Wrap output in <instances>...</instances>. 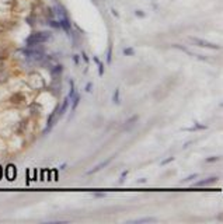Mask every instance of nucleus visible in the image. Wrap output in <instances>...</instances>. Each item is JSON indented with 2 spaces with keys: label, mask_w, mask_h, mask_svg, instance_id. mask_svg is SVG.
Returning a JSON list of instances; mask_svg holds the SVG:
<instances>
[{
  "label": "nucleus",
  "mask_w": 223,
  "mask_h": 224,
  "mask_svg": "<svg viewBox=\"0 0 223 224\" xmlns=\"http://www.w3.org/2000/svg\"><path fill=\"white\" fill-rule=\"evenodd\" d=\"M51 32L48 31H39V32H35V34H31L28 38H27V45L28 46H34V45H39V44H44V42L49 41L51 39Z\"/></svg>",
  "instance_id": "f257e3e1"
},
{
  "label": "nucleus",
  "mask_w": 223,
  "mask_h": 224,
  "mask_svg": "<svg viewBox=\"0 0 223 224\" xmlns=\"http://www.w3.org/2000/svg\"><path fill=\"white\" fill-rule=\"evenodd\" d=\"M190 41L192 42V44H195L196 46H201V48L213 49V51H216V49H220V46L218 44H212V42H208V41H205V39H199V38H195V37H191Z\"/></svg>",
  "instance_id": "f03ea898"
},
{
  "label": "nucleus",
  "mask_w": 223,
  "mask_h": 224,
  "mask_svg": "<svg viewBox=\"0 0 223 224\" xmlns=\"http://www.w3.org/2000/svg\"><path fill=\"white\" fill-rule=\"evenodd\" d=\"M58 111H59V106H56L55 109H53V112L51 115H49L48 118V125H46V129L44 130V133H48L51 129L53 127V125H55V122L58 121V118H59V115H58Z\"/></svg>",
  "instance_id": "7ed1b4c3"
},
{
  "label": "nucleus",
  "mask_w": 223,
  "mask_h": 224,
  "mask_svg": "<svg viewBox=\"0 0 223 224\" xmlns=\"http://www.w3.org/2000/svg\"><path fill=\"white\" fill-rule=\"evenodd\" d=\"M59 20V23H61V28L65 29V32L68 34V35H70V32H72V24H70V20L68 16H63L61 17V18H58Z\"/></svg>",
  "instance_id": "20e7f679"
},
{
  "label": "nucleus",
  "mask_w": 223,
  "mask_h": 224,
  "mask_svg": "<svg viewBox=\"0 0 223 224\" xmlns=\"http://www.w3.org/2000/svg\"><path fill=\"white\" fill-rule=\"evenodd\" d=\"M114 157H110V158H107L105 161H102V163H100L98 164V165H96V167L93 168V170H90V171H87V174H89V175H91V174H96V172H98V171H101L102 168L104 167H107V165H108V164L111 163V160H112Z\"/></svg>",
  "instance_id": "39448f33"
},
{
  "label": "nucleus",
  "mask_w": 223,
  "mask_h": 224,
  "mask_svg": "<svg viewBox=\"0 0 223 224\" xmlns=\"http://www.w3.org/2000/svg\"><path fill=\"white\" fill-rule=\"evenodd\" d=\"M138 121H139V115H132V116L125 122V125H124V130H129V129H132Z\"/></svg>",
  "instance_id": "423d86ee"
},
{
  "label": "nucleus",
  "mask_w": 223,
  "mask_h": 224,
  "mask_svg": "<svg viewBox=\"0 0 223 224\" xmlns=\"http://www.w3.org/2000/svg\"><path fill=\"white\" fill-rule=\"evenodd\" d=\"M24 101H25V97L23 95V94H20V93L13 94L11 98H10V102L14 104V105H20V104H23Z\"/></svg>",
  "instance_id": "0eeeda50"
},
{
  "label": "nucleus",
  "mask_w": 223,
  "mask_h": 224,
  "mask_svg": "<svg viewBox=\"0 0 223 224\" xmlns=\"http://www.w3.org/2000/svg\"><path fill=\"white\" fill-rule=\"evenodd\" d=\"M156 217H143V219H136V220H129V224H142V223H156Z\"/></svg>",
  "instance_id": "6e6552de"
},
{
  "label": "nucleus",
  "mask_w": 223,
  "mask_h": 224,
  "mask_svg": "<svg viewBox=\"0 0 223 224\" xmlns=\"http://www.w3.org/2000/svg\"><path fill=\"white\" fill-rule=\"evenodd\" d=\"M216 181H218V176H211V178L205 179V181H198V182L195 183V186H208V185L215 183Z\"/></svg>",
  "instance_id": "1a4fd4ad"
},
{
  "label": "nucleus",
  "mask_w": 223,
  "mask_h": 224,
  "mask_svg": "<svg viewBox=\"0 0 223 224\" xmlns=\"http://www.w3.org/2000/svg\"><path fill=\"white\" fill-rule=\"evenodd\" d=\"M69 101H70V98H69V97H66L65 100H63V102H62V105L59 106V111H58V115H59V118H61L62 115H63L66 111H68V106H69Z\"/></svg>",
  "instance_id": "9d476101"
},
{
  "label": "nucleus",
  "mask_w": 223,
  "mask_h": 224,
  "mask_svg": "<svg viewBox=\"0 0 223 224\" xmlns=\"http://www.w3.org/2000/svg\"><path fill=\"white\" fill-rule=\"evenodd\" d=\"M70 100H73V104H72V111H76V108H77V105H79V102H80V100H81V97H80V94H74L73 97L70 98Z\"/></svg>",
  "instance_id": "9b49d317"
},
{
  "label": "nucleus",
  "mask_w": 223,
  "mask_h": 224,
  "mask_svg": "<svg viewBox=\"0 0 223 224\" xmlns=\"http://www.w3.org/2000/svg\"><path fill=\"white\" fill-rule=\"evenodd\" d=\"M93 60L96 62L98 66V76H102V74H104V65L100 62V59H98L97 56H93Z\"/></svg>",
  "instance_id": "f8f14e48"
},
{
  "label": "nucleus",
  "mask_w": 223,
  "mask_h": 224,
  "mask_svg": "<svg viewBox=\"0 0 223 224\" xmlns=\"http://www.w3.org/2000/svg\"><path fill=\"white\" fill-rule=\"evenodd\" d=\"M173 48H175V49H180V51H183V52H185L187 55H190V56H195V53H194V52H191L190 49H187L185 46H181V45H178V44H174V45H173Z\"/></svg>",
  "instance_id": "ddd939ff"
},
{
  "label": "nucleus",
  "mask_w": 223,
  "mask_h": 224,
  "mask_svg": "<svg viewBox=\"0 0 223 224\" xmlns=\"http://www.w3.org/2000/svg\"><path fill=\"white\" fill-rule=\"evenodd\" d=\"M206 125H202V123H198V122H195L194 127H190V129H187V130H205L206 129Z\"/></svg>",
  "instance_id": "4468645a"
},
{
  "label": "nucleus",
  "mask_w": 223,
  "mask_h": 224,
  "mask_svg": "<svg viewBox=\"0 0 223 224\" xmlns=\"http://www.w3.org/2000/svg\"><path fill=\"white\" fill-rule=\"evenodd\" d=\"M112 101L115 102V104H119L121 102V100H119V88H117L115 91H114V95H112Z\"/></svg>",
  "instance_id": "2eb2a0df"
},
{
  "label": "nucleus",
  "mask_w": 223,
  "mask_h": 224,
  "mask_svg": "<svg viewBox=\"0 0 223 224\" xmlns=\"http://www.w3.org/2000/svg\"><path fill=\"white\" fill-rule=\"evenodd\" d=\"M112 62V48H108V51H107V63H111Z\"/></svg>",
  "instance_id": "dca6fc26"
},
{
  "label": "nucleus",
  "mask_w": 223,
  "mask_h": 224,
  "mask_svg": "<svg viewBox=\"0 0 223 224\" xmlns=\"http://www.w3.org/2000/svg\"><path fill=\"white\" fill-rule=\"evenodd\" d=\"M124 55H125V56H133L135 51L132 48H125L124 49Z\"/></svg>",
  "instance_id": "f3484780"
},
{
  "label": "nucleus",
  "mask_w": 223,
  "mask_h": 224,
  "mask_svg": "<svg viewBox=\"0 0 223 224\" xmlns=\"http://www.w3.org/2000/svg\"><path fill=\"white\" fill-rule=\"evenodd\" d=\"M74 94H76V90H74V83H73V80H70V93H69V95H68V97L72 98Z\"/></svg>",
  "instance_id": "a211bd4d"
},
{
  "label": "nucleus",
  "mask_w": 223,
  "mask_h": 224,
  "mask_svg": "<svg viewBox=\"0 0 223 224\" xmlns=\"http://www.w3.org/2000/svg\"><path fill=\"white\" fill-rule=\"evenodd\" d=\"M49 25L51 27H53V28H61V23H59V20H49Z\"/></svg>",
  "instance_id": "6ab92c4d"
},
{
  "label": "nucleus",
  "mask_w": 223,
  "mask_h": 224,
  "mask_svg": "<svg viewBox=\"0 0 223 224\" xmlns=\"http://www.w3.org/2000/svg\"><path fill=\"white\" fill-rule=\"evenodd\" d=\"M220 157L219 155H215V157H208L205 158V163H216V161H219Z\"/></svg>",
  "instance_id": "aec40b11"
},
{
  "label": "nucleus",
  "mask_w": 223,
  "mask_h": 224,
  "mask_svg": "<svg viewBox=\"0 0 223 224\" xmlns=\"http://www.w3.org/2000/svg\"><path fill=\"white\" fill-rule=\"evenodd\" d=\"M51 73L52 74H61L62 73V65H58V66H55V69H52L51 70Z\"/></svg>",
  "instance_id": "412c9836"
},
{
  "label": "nucleus",
  "mask_w": 223,
  "mask_h": 224,
  "mask_svg": "<svg viewBox=\"0 0 223 224\" xmlns=\"http://www.w3.org/2000/svg\"><path fill=\"white\" fill-rule=\"evenodd\" d=\"M7 51L6 49H3V48H0V60H3V59H6L7 57Z\"/></svg>",
  "instance_id": "4be33fe9"
},
{
  "label": "nucleus",
  "mask_w": 223,
  "mask_h": 224,
  "mask_svg": "<svg viewBox=\"0 0 223 224\" xmlns=\"http://www.w3.org/2000/svg\"><path fill=\"white\" fill-rule=\"evenodd\" d=\"M195 178H198V174H192V175H190L188 178H185L183 181V183H187V182H190V181H192V179H195Z\"/></svg>",
  "instance_id": "5701e85b"
},
{
  "label": "nucleus",
  "mask_w": 223,
  "mask_h": 224,
  "mask_svg": "<svg viewBox=\"0 0 223 224\" xmlns=\"http://www.w3.org/2000/svg\"><path fill=\"white\" fill-rule=\"evenodd\" d=\"M14 175H16V174H14V167L10 165V167H8V178L13 179V178H14Z\"/></svg>",
  "instance_id": "b1692460"
},
{
  "label": "nucleus",
  "mask_w": 223,
  "mask_h": 224,
  "mask_svg": "<svg viewBox=\"0 0 223 224\" xmlns=\"http://www.w3.org/2000/svg\"><path fill=\"white\" fill-rule=\"evenodd\" d=\"M126 175H128V171H124V172L121 174V178H119V182H118L119 185H122V183H124V179L126 178Z\"/></svg>",
  "instance_id": "393cba45"
},
{
  "label": "nucleus",
  "mask_w": 223,
  "mask_h": 224,
  "mask_svg": "<svg viewBox=\"0 0 223 224\" xmlns=\"http://www.w3.org/2000/svg\"><path fill=\"white\" fill-rule=\"evenodd\" d=\"M91 90H93V83H87V84H86V91H87V93H91Z\"/></svg>",
  "instance_id": "a878e982"
},
{
  "label": "nucleus",
  "mask_w": 223,
  "mask_h": 224,
  "mask_svg": "<svg viewBox=\"0 0 223 224\" xmlns=\"http://www.w3.org/2000/svg\"><path fill=\"white\" fill-rule=\"evenodd\" d=\"M173 160H174V157H170V158H166V160H164V161H162V164H163V165H166V164L171 163Z\"/></svg>",
  "instance_id": "bb28decb"
},
{
  "label": "nucleus",
  "mask_w": 223,
  "mask_h": 224,
  "mask_svg": "<svg viewBox=\"0 0 223 224\" xmlns=\"http://www.w3.org/2000/svg\"><path fill=\"white\" fill-rule=\"evenodd\" d=\"M94 198H105V193L104 192H98V193H94Z\"/></svg>",
  "instance_id": "cd10ccee"
},
{
  "label": "nucleus",
  "mask_w": 223,
  "mask_h": 224,
  "mask_svg": "<svg viewBox=\"0 0 223 224\" xmlns=\"http://www.w3.org/2000/svg\"><path fill=\"white\" fill-rule=\"evenodd\" d=\"M81 56H83V60H84L86 63H89V56H87L84 52H81Z\"/></svg>",
  "instance_id": "c85d7f7f"
},
{
  "label": "nucleus",
  "mask_w": 223,
  "mask_h": 224,
  "mask_svg": "<svg viewBox=\"0 0 223 224\" xmlns=\"http://www.w3.org/2000/svg\"><path fill=\"white\" fill-rule=\"evenodd\" d=\"M135 14H136L138 17H145V13H142L140 10H136V11H135Z\"/></svg>",
  "instance_id": "c756f323"
},
{
  "label": "nucleus",
  "mask_w": 223,
  "mask_h": 224,
  "mask_svg": "<svg viewBox=\"0 0 223 224\" xmlns=\"http://www.w3.org/2000/svg\"><path fill=\"white\" fill-rule=\"evenodd\" d=\"M73 60H74L76 65H79V56H77V55H74V56H73Z\"/></svg>",
  "instance_id": "7c9ffc66"
},
{
  "label": "nucleus",
  "mask_w": 223,
  "mask_h": 224,
  "mask_svg": "<svg viewBox=\"0 0 223 224\" xmlns=\"http://www.w3.org/2000/svg\"><path fill=\"white\" fill-rule=\"evenodd\" d=\"M112 14H114V16H115V17H119V14H118V13H117V10H112Z\"/></svg>",
  "instance_id": "2f4dec72"
},
{
  "label": "nucleus",
  "mask_w": 223,
  "mask_h": 224,
  "mask_svg": "<svg viewBox=\"0 0 223 224\" xmlns=\"http://www.w3.org/2000/svg\"><path fill=\"white\" fill-rule=\"evenodd\" d=\"M145 182H146V179H145V178H142L140 181H139V183H145Z\"/></svg>",
  "instance_id": "473e14b6"
},
{
  "label": "nucleus",
  "mask_w": 223,
  "mask_h": 224,
  "mask_svg": "<svg viewBox=\"0 0 223 224\" xmlns=\"http://www.w3.org/2000/svg\"><path fill=\"white\" fill-rule=\"evenodd\" d=\"M2 69H3V62L0 60V72H2Z\"/></svg>",
  "instance_id": "72a5a7b5"
}]
</instances>
